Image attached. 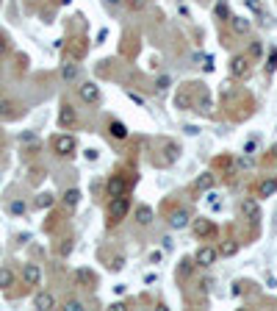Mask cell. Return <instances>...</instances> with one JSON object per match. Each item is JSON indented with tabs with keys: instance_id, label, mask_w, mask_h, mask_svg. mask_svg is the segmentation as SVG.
I'll return each mask as SVG.
<instances>
[{
	"instance_id": "cell-40",
	"label": "cell",
	"mask_w": 277,
	"mask_h": 311,
	"mask_svg": "<svg viewBox=\"0 0 277 311\" xmlns=\"http://www.w3.org/2000/svg\"><path fill=\"white\" fill-rule=\"evenodd\" d=\"M258 17H261V25H263V28L274 25V20H272V17H269V14H263V11H261V14H258Z\"/></svg>"
},
{
	"instance_id": "cell-20",
	"label": "cell",
	"mask_w": 277,
	"mask_h": 311,
	"mask_svg": "<svg viewBox=\"0 0 277 311\" xmlns=\"http://www.w3.org/2000/svg\"><path fill=\"white\" fill-rule=\"evenodd\" d=\"M136 220H139V225H150L152 222V209L141 203V206L136 209Z\"/></svg>"
},
{
	"instance_id": "cell-5",
	"label": "cell",
	"mask_w": 277,
	"mask_h": 311,
	"mask_svg": "<svg viewBox=\"0 0 277 311\" xmlns=\"http://www.w3.org/2000/svg\"><path fill=\"white\" fill-rule=\"evenodd\" d=\"M194 259H197V267H211V264H216V259H219V250L211 248V245H203Z\"/></svg>"
},
{
	"instance_id": "cell-10",
	"label": "cell",
	"mask_w": 277,
	"mask_h": 311,
	"mask_svg": "<svg viewBox=\"0 0 277 311\" xmlns=\"http://www.w3.org/2000/svg\"><path fill=\"white\" fill-rule=\"evenodd\" d=\"M78 95H81V100H84V103H97L100 100V89L94 84H81L78 86Z\"/></svg>"
},
{
	"instance_id": "cell-26",
	"label": "cell",
	"mask_w": 277,
	"mask_h": 311,
	"mask_svg": "<svg viewBox=\"0 0 277 311\" xmlns=\"http://www.w3.org/2000/svg\"><path fill=\"white\" fill-rule=\"evenodd\" d=\"M69 53H72L75 58H81V56L86 53V42H84V39H78V42H75L72 48H69Z\"/></svg>"
},
{
	"instance_id": "cell-4",
	"label": "cell",
	"mask_w": 277,
	"mask_h": 311,
	"mask_svg": "<svg viewBox=\"0 0 277 311\" xmlns=\"http://www.w3.org/2000/svg\"><path fill=\"white\" fill-rule=\"evenodd\" d=\"M230 75L233 78H247L250 75V56L239 53V56L230 58Z\"/></svg>"
},
{
	"instance_id": "cell-21",
	"label": "cell",
	"mask_w": 277,
	"mask_h": 311,
	"mask_svg": "<svg viewBox=\"0 0 277 311\" xmlns=\"http://www.w3.org/2000/svg\"><path fill=\"white\" fill-rule=\"evenodd\" d=\"M194 267H197V259H183V261H180V267H178V275H180V278H188V275L194 272Z\"/></svg>"
},
{
	"instance_id": "cell-15",
	"label": "cell",
	"mask_w": 277,
	"mask_h": 311,
	"mask_svg": "<svg viewBox=\"0 0 277 311\" xmlns=\"http://www.w3.org/2000/svg\"><path fill=\"white\" fill-rule=\"evenodd\" d=\"M78 73H81V70H78V64H75V61H69V64H64V67H61V78L67 81V84L78 81Z\"/></svg>"
},
{
	"instance_id": "cell-12",
	"label": "cell",
	"mask_w": 277,
	"mask_h": 311,
	"mask_svg": "<svg viewBox=\"0 0 277 311\" xmlns=\"http://www.w3.org/2000/svg\"><path fill=\"white\" fill-rule=\"evenodd\" d=\"M188 222H191V220H188V211H186V209H175L172 214H169V225H172L175 231H180V228H186Z\"/></svg>"
},
{
	"instance_id": "cell-32",
	"label": "cell",
	"mask_w": 277,
	"mask_h": 311,
	"mask_svg": "<svg viewBox=\"0 0 277 311\" xmlns=\"http://www.w3.org/2000/svg\"><path fill=\"white\" fill-rule=\"evenodd\" d=\"M255 150H258V139H247V142H244V153L252 156Z\"/></svg>"
},
{
	"instance_id": "cell-37",
	"label": "cell",
	"mask_w": 277,
	"mask_h": 311,
	"mask_svg": "<svg viewBox=\"0 0 277 311\" xmlns=\"http://www.w3.org/2000/svg\"><path fill=\"white\" fill-rule=\"evenodd\" d=\"M9 53V39H6V33H0V58Z\"/></svg>"
},
{
	"instance_id": "cell-22",
	"label": "cell",
	"mask_w": 277,
	"mask_h": 311,
	"mask_svg": "<svg viewBox=\"0 0 277 311\" xmlns=\"http://www.w3.org/2000/svg\"><path fill=\"white\" fill-rule=\"evenodd\" d=\"M9 286H14V272L9 267H0V289H9Z\"/></svg>"
},
{
	"instance_id": "cell-31",
	"label": "cell",
	"mask_w": 277,
	"mask_h": 311,
	"mask_svg": "<svg viewBox=\"0 0 277 311\" xmlns=\"http://www.w3.org/2000/svg\"><path fill=\"white\" fill-rule=\"evenodd\" d=\"M277 70V50L269 53V61H266V73H274Z\"/></svg>"
},
{
	"instance_id": "cell-25",
	"label": "cell",
	"mask_w": 277,
	"mask_h": 311,
	"mask_svg": "<svg viewBox=\"0 0 277 311\" xmlns=\"http://www.w3.org/2000/svg\"><path fill=\"white\" fill-rule=\"evenodd\" d=\"M164 150H167V161H178V145L175 142H167Z\"/></svg>"
},
{
	"instance_id": "cell-14",
	"label": "cell",
	"mask_w": 277,
	"mask_h": 311,
	"mask_svg": "<svg viewBox=\"0 0 277 311\" xmlns=\"http://www.w3.org/2000/svg\"><path fill=\"white\" fill-rule=\"evenodd\" d=\"M214 184H216V178L211 172H205V175H200V178L194 181V189H197V192H211V189H214Z\"/></svg>"
},
{
	"instance_id": "cell-27",
	"label": "cell",
	"mask_w": 277,
	"mask_h": 311,
	"mask_svg": "<svg viewBox=\"0 0 277 311\" xmlns=\"http://www.w3.org/2000/svg\"><path fill=\"white\" fill-rule=\"evenodd\" d=\"M208 206L214 209V211H219V209H222V195H216V192H208Z\"/></svg>"
},
{
	"instance_id": "cell-13",
	"label": "cell",
	"mask_w": 277,
	"mask_h": 311,
	"mask_svg": "<svg viewBox=\"0 0 277 311\" xmlns=\"http://www.w3.org/2000/svg\"><path fill=\"white\" fill-rule=\"evenodd\" d=\"M277 195V178H266L258 184V197H272Z\"/></svg>"
},
{
	"instance_id": "cell-36",
	"label": "cell",
	"mask_w": 277,
	"mask_h": 311,
	"mask_svg": "<svg viewBox=\"0 0 277 311\" xmlns=\"http://www.w3.org/2000/svg\"><path fill=\"white\" fill-rule=\"evenodd\" d=\"M108 267H111V269H114V272H120V269H122V267H125V259H122V256H116V259H114V261H111V264H108Z\"/></svg>"
},
{
	"instance_id": "cell-30",
	"label": "cell",
	"mask_w": 277,
	"mask_h": 311,
	"mask_svg": "<svg viewBox=\"0 0 277 311\" xmlns=\"http://www.w3.org/2000/svg\"><path fill=\"white\" fill-rule=\"evenodd\" d=\"M244 3H247V9H250V11H252V14H261V11H263V6H261V0H244Z\"/></svg>"
},
{
	"instance_id": "cell-46",
	"label": "cell",
	"mask_w": 277,
	"mask_h": 311,
	"mask_svg": "<svg viewBox=\"0 0 277 311\" xmlns=\"http://www.w3.org/2000/svg\"><path fill=\"white\" fill-rule=\"evenodd\" d=\"M216 14L225 17V14H227V6H225V3H219V6H216Z\"/></svg>"
},
{
	"instance_id": "cell-1",
	"label": "cell",
	"mask_w": 277,
	"mask_h": 311,
	"mask_svg": "<svg viewBox=\"0 0 277 311\" xmlns=\"http://www.w3.org/2000/svg\"><path fill=\"white\" fill-rule=\"evenodd\" d=\"M78 150V142H75V136H69V133H58L56 139H53V153L61 156V158H69Z\"/></svg>"
},
{
	"instance_id": "cell-39",
	"label": "cell",
	"mask_w": 277,
	"mask_h": 311,
	"mask_svg": "<svg viewBox=\"0 0 277 311\" xmlns=\"http://www.w3.org/2000/svg\"><path fill=\"white\" fill-rule=\"evenodd\" d=\"M97 150H94V148H89V150H84V158H86V161H97Z\"/></svg>"
},
{
	"instance_id": "cell-23",
	"label": "cell",
	"mask_w": 277,
	"mask_h": 311,
	"mask_svg": "<svg viewBox=\"0 0 277 311\" xmlns=\"http://www.w3.org/2000/svg\"><path fill=\"white\" fill-rule=\"evenodd\" d=\"M53 203H56V197H53L50 192H42V195L36 197V206H39V209H50Z\"/></svg>"
},
{
	"instance_id": "cell-29",
	"label": "cell",
	"mask_w": 277,
	"mask_h": 311,
	"mask_svg": "<svg viewBox=\"0 0 277 311\" xmlns=\"http://www.w3.org/2000/svg\"><path fill=\"white\" fill-rule=\"evenodd\" d=\"M11 109H14V103H11V100L0 103V114H3V117H14V111H11Z\"/></svg>"
},
{
	"instance_id": "cell-35",
	"label": "cell",
	"mask_w": 277,
	"mask_h": 311,
	"mask_svg": "<svg viewBox=\"0 0 277 311\" xmlns=\"http://www.w3.org/2000/svg\"><path fill=\"white\" fill-rule=\"evenodd\" d=\"M64 308H67V311H81V308H84V303H81V300H67V303H64Z\"/></svg>"
},
{
	"instance_id": "cell-42",
	"label": "cell",
	"mask_w": 277,
	"mask_h": 311,
	"mask_svg": "<svg viewBox=\"0 0 277 311\" xmlns=\"http://www.w3.org/2000/svg\"><path fill=\"white\" fill-rule=\"evenodd\" d=\"M164 261V253L161 250H155V253H150V264H161Z\"/></svg>"
},
{
	"instance_id": "cell-45",
	"label": "cell",
	"mask_w": 277,
	"mask_h": 311,
	"mask_svg": "<svg viewBox=\"0 0 277 311\" xmlns=\"http://www.w3.org/2000/svg\"><path fill=\"white\" fill-rule=\"evenodd\" d=\"M147 0H131V9H144Z\"/></svg>"
},
{
	"instance_id": "cell-3",
	"label": "cell",
	"mask_w": 277,
	"mask_h": 311,
	"mask_svg": "<svg viewBox=\"0 0 277 311\" xmlns=\"http://www.w3.org/2000/svg\"><path fill=\"white\" fill-rule=\"evenodd\" d=\"M128 178L125 175H111L108 181H105V192H108V197H120V195H128Z\"/></svg>"
},
{
	"instance_id": "cell-2",
	"label": "cell",
	"mask_w": 277,
	"mask_h": 311,
	"mask_svg": "<svg viewBox=\"0 0 277 311\" xmlns=\"http://www.w3.org/2000/svg\"><path fill=\"white\" fill-rule=\"evenodd\" d=\"M128 209H131V200H128L125 195H120V197H111V203H108V225H114V222L125 220Z\"/></svg>"
},
{
	"instance_id": "cell-19",
	"label": "cell",
	"mask_w": 277,
	"mask_h": 311,
	"mask_svg": "<svg viewBox=\"0 0 277 311\" xmlns=\"http://www.w3.org/2000/svg\"><path fill=\"white\" fill-rule=\"evenodd\" d=\"M230 25H233V31H235V33H250L252 22L247 20V17H233V20H230Z\"/></svg>"
},
{
	"instance_id": "cell-17",
	"label": "cell",
	"mask_w": 277,
	"mask_h": 311,
	"mask_svg": "<svg viewBox=\"0 0 277 311\" xmlns=\"http://www.w3.org/2000/svg\"><path fill=\"white\" fill-rule=\"evenodd\" d=\"M61 200H64V206H67V209H75L81 203V189H67L61 195Z\"/></svg>"
},
{
	"instance_id": "cell-11",
	"label": "cell",
	"mask_w": 277,
	"mask_h": 311,
	"mask_svg": "<svg viewBox=\"0 0 277 311\" xmlns=\"http://www.w3.org/2000/svg\"><path fill=\"white\" fill-rule=\"evenodd\" d=\"M33 308H39V311H50V308H56V297H53L50 292H39V295L33 297Z\"/></svg>"
},
{
	"instance_id": "cell-33",
	"label": "cell",
	"mask_w": 277,
	"mask_h": 311,
	"mask_svg": "<svg viewBox=\"0 0 277 311\" xmlns=\"http://www.w3.org/2000/svg\"><path fill=\"white\" fill-rule=\"evenodd\" d=\"M169 86V75H161V78L155 81V92H164Z\"/></svg>"
},
{
	"instance_id": "cell-44",
	"label": "cell",
	"mask_w": 277,
	"mask_h": 311,
	"mask_svg": "<svg viewBox=\"0 0 277 311\" xmlns=\"http://www.w3.org/2000/svg\"><path fill=\"white\" fill-rule=\"evenodd\" d=\"M183 131L188 133V136H197V133H200V128H197V125H186Z\"/></svg>"
},
{
	"instance_id": "cell-28",
	"label": "cell",
	"mask_w": 277,
	"mask_h": 311,
	"mask_svg": "<svg viewBox=\"0 0 277 311\" xmlns=\"http://www.w3.org/2000/svg\"><path fill=\"white\" fill-rule=\"evenodd\" d=\"M9 211H11V214H25V211H28V206H25V203H22V200H14V203H11V206H9Z\"/></svg>"
},
{
	"instance_id": "cell-34",
	"label": "cell",
	"mask_w": 277,
	"mask_h": 311,
	"mask_svg": "<svg viewBox=\"0 0 277 311\" xmlns=\"http://www.w3.org/2000/svg\"><path fill=\"white\" fill-rule=\"evenodd\" d=\"M263 53V48H261V42H252L250 45V58H258Z\"/></svg>"
},
{
	"instance_id": "cell-16",
	"label": "cell",
	"mask_w": 277,
	"mask_h": 311,
	"mask_svg": "<svg viewBox=\"0 0 277 311\" xmlns=\"http://www.w3.org/2000/svg\"><path fill=\"white\" fill-rule=\"evenodd\" d=\"M94 281H97V278H94V272H92V269H75V284H81V286H89V284H94Z\"/></svg>"
},
{
	"instance_id": "cell-43",
	"label": "cell",
	"mask_w": 277,
	"mask_h": 311,
	"mask_svg": "<svg viewBox=\"0 0 277 311\" xmlns=\"http://www.w3.org/2000/svg\"><path fill=\"white\" fill-rule=\"evenodd\" d=\"M161 242H164V250H172V248H175V239H172V236H164Z\"/></svg>"
},
{
	"instance_id": "cell-18",
	"label": "cell",
	"mask_w": 277,
	"mask_h": 311,
	"mask_svg": "<svg viewBox=\"0 0 277 311\" xmlns=\"http://www.w3.org/2000/svg\"><path fill=\"white\" fill-rule=\"evenodd\" d=\"M108 133H111L114 139H128V128H125V122L114 120V122L108 125Z\"/></svg>"
},
{
	"instance_id": "cell-24",
	"label": "cell",
	"mask_w": 277,
	"mask_h": 311,
	"mask_svg": "<svg viewBox=\"0 0 277 311\" xmlns=\"http://www.w3.org/2000/svg\"><path fill=\"white\" fill-rule=\"evenodd\" d=\"M239 253V242H225L219 248V256H235Z\"/></svg>"
},
{
	"instance_id": "cell-7",
	"label": "cell",
	"mask_w": 277,
	"mask_h": 311,
	"mask_svg": "<svg viewBox=\"0 0 277 311\" xmlns=\"http://www.w3.org/2000/svg\"><path fill=\"white\" fill-rule=\"evenodd\" d=\"M75 122H78V114H75V109L69 103L61 106V111H58V125L61 128H72Z\"/></svg>"
},
{
	"instance_id": "cell-6",
	"label": "cell",
	"mask_w": 277,
	"mask_h": 311,
	"mask_svg": "<svg viewBox=\"0 0 277 311\" xmlns=\"http://www.w3.org/2000/svg\"><path fill=\"white\" fill-rule=\"evenodd\" d=\"M194 233H197L200 239L214 236V233H216V225L208 220V217H200V220H194Z\"/></svg>"
},
{
	"instance_id": "cell-38",
	"label": "cell",
	"mask_w": 277,
	"mask_h": 311,
	"mask_svg": "<svg viewBox=\"0 0 277 311\" xmlns=\"http://www.w3.org/2000/svg\"><path fill=\"white\" fill-rule=\"evenodd\" d=\"M128 97H131V100L136 103V106H147V100H144V97L139 95V92H128Z\"/></svg>"
},
{
	"instance_id": "cell-41",
	"label": "cell",
	"mask_w": 277,
	"mask_h": 311,
	"mask_svg": "<svg viewBox=\"0 0 277 311\" xmlns=\"http://www.w3.org/2000/svg\"><path fill=\"white\" fill-rule=\"evenodd\" d=\"M20 142H25V145L31 142V145H33V142H36V133H31V131H28V133H22V136H20Z\"/></svg>"
},
{
	"instance_id": "cell-9",
	"label": "cell",
	"mask_w": 277,
	"mask_h": 311,
	"mask_svg": "<svg viewBox=\"0 0 277 311\" xmlns=\"http://www.w3.org/2000/svg\"><path fill=\"white\" fill-rule=\"evenodd\" d=\"M22 281H25L28 286H36L39 281H42V269H39V264H25V267H22Z\"/></svg>"
},
{
	"instance_id": "cell-8",
	"label": "cell",
	"mask_w": 277,
	"mask_h": 311,
	"mask_svg": "<svg viewBox=\"0 0 277 311\" xmlns=\"http://www.w3.org/2000/svg\"><path fill=\"white\" fill-rule=\"evenodd\" d=\"M241 217H247V220H258L261 217V206H258L255 197H244L241 200Z\"/></svg>"
}]
</instances>
